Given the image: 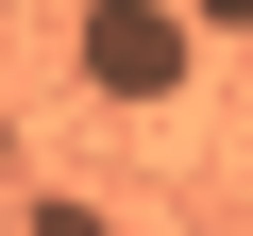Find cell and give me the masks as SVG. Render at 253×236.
Listing matches in <instances>:
<instances>
[{"mask_svg":"<svg viewBox=\"0 0 253 236\" xmlns=\"http://www.w3.org/2000/svg\"><path fill=\"white\" fill-rule=\"evenodd\" d=\"M84 84H101L118 118L186 101V84H203V34H186V0H84Z\"/></svg>","mask_w":253,"mask_h":236,"instance_id":"6da1fadb","label":"cell"},{"mask_svg":"<svg viewBox=\"0 0 253 236\" xmlns=\"http://www.w3.org/2000/svg\"><path fill=\"white\" fill-rule=\"evenodd\" d=\"M34 236H101V202H34Z\"/></svg>","mask_w":253,"mask_h":236,"instance_id":"3957f363","label":"cell"},{"mask_svg":"<svg viewBox=\"0 0 253 236\" xmlns=\"http://www.w3.org/2000/svg\"><path fill=\"white\" fill-rule=\"evenodd\" d=\"M186 34H253V0H186Z\"/></svg>","mask_w":253,"mask_h":236,"instance_id":"7a4b0ae2","label":"cell"}]
</instances>
